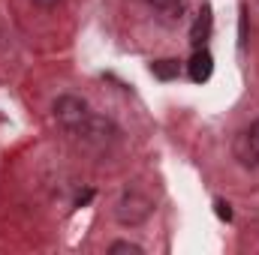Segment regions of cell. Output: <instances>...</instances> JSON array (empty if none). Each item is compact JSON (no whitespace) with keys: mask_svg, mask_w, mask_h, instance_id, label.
<instances>
[{"mask_svg":"<svg viewBox=\"0 0 259 255\" xmlns=\"http://www.w3.org/2000/svg\"><path fill=\"white\" fill-rule=\"evenodd\" d=\"M151 75L160 81H172L181 75V60H157V63H151Z\"/></svg>","mask_w":259,"mask_h":255,"instance_id":"ba28073f","label":"cell"},{"mask_svg":"<svg viewBox=\"0 0 259 255\" xmlns=\"http://www.w3.org/2000/svg\"><path fill=\"white\" fill-rule=\"evenodd\" d=\"M109 252L115 255V252H130V255H142L145 249L139 246V243H130V240H115L112 246H109Z\"/></svg>","mask_w":259,"mask_h":255,"instance_id":"9c48e42d","label":"cell"},{"mask_svg":"<svg viewBox=\"0 0 259 255\" xmlns=\"http://www.w3.org/2000/svg\"><path fill=\"white\" fill-rule=\"evenodd\" d=\"M232 153L244 168H256L259 165V120H253L247 129H241L232 141Z\"/></svg>","mask_w":259,"mask_h":255,"instance_id":"277c9868","label":"cell"},{"mask_svg":"<svg viewBox=\"0 0 259 255\" xmlns=\"http://www.w3.org/2000/svg\"><path fill=\"white\" fill-rule=\"evenodd\" d=\"M72 135H78V138H81V141H88V144H100V147H103V144L115 141V138L121 135V129L115 126L109 117H103V114H94V111H91V114H88V120L75 129Z\"/></svg>","mask_w":259,"mask_h":255,"instance_id":"3957f363","label":"cell"},{"mask_svg":"<svg viewBox=\"0 0 259 255\" xmlns=\"http://www.w3.org/2000/svg\"><path fill=\"white\" fill-rule=\"evenodd\" d=\"M94 198V189H84V192H78V198H75V207H84L88 201Z\"/></svg>","mask_w":259,"mask_h":255,"instance_id":"4fadbf2b","label":"cell"},{"mask_svg":"<svg viewBox=\"0 0 259 255\" xmlns=\"http://www.w3.org/2000/svg\"><path fill=\"white\" fill-rule=\"evenodd\" d=\"M187 69V78L193 81V84H205L211 75H214V57H211V51L202 45V48H196L193 54H190V60L184 63Z\"/></svg>","mask_w":259,"mask_h":255,"instance_id":"5b68a950","label":"cell"},{"mask_svg":"<svg viewBox=\"0 0 259 255\" xmlns=\"http://www.w3.org/2000/svg\"><path fill=\"white\" fill-rule=\"evenodd\" d=\"M33 6H39V9H55V6H61L64 0H30Z\"/></svg>","mask_w":259,"mask_h":255,"instance_id":"7c38bea8","label":"cell"},{"mask_svg":"<svg viewBox=\"0 0 259 255\" xmlns=\"http://www.w3.org/2000/svg\"><path fill=\"white\" fill-rule=\"evenodd\" d=\"M154 213V201L148 198V195H142V192H124L121 195V201H118V207H115V216H118V222L121 225H142L148 216Z\"/></svg>","mask_w":259,"mask_h":255,"instance_id":"7a4b0ae2","label":"cell"},{"mask_svg":"<svg viewBox=\"0 0 259 255\" xmlns=\"http://www.w3.org/2000/svg\"><path fill=\"white\" fill-rule=\"evenodd\" d=\"M52 111H55V120H58V123L66 129V132H75V129L88 120V114H91V105H88L81 96L64 93V96H58V99H55Z\"/></svg>","mask_w":259,"mask_h":255,"instance_id":"6da1fadb","label":"cell"},{"mask_svg":"<svg viewBox=\"0 0 259 255\" xmlns=\"http://www.w3.org/2000/svg\"><path fill=\"white\" fill-rule=\"evenodd\" d=\"M211 30H214V15H211V6L205 3V6L199 9V15H196L193 27H190V45H193V48H202V45L211 39Z\"/></svg>","mask_w":259,"mask_h":255,"instance_id":"8992f818","label":"cell"},{"mask_svg":"<svg viewBox=\"0 0 259 255\" xmlns=\"http://www.w3.org/2000/svg\"><path fill=\"white\" fill-rule=\"evenodd\" d=\"M238 48H247V9L241 6V18H238Z\"/></svg>","mask_w":259,"mask_h":255,"instance_id":"30bf717a","label":"cell"},{"mask_svg":"<svg viewBox=\"0 0 259 255\" xmlns=\"http://www.w3.org/2000/svg\"><path fill=\"white\" fill-rule=\"evenodd\" d=\"M214 213H217L223 222H232V204H229V201L217 198V201H214Z\"/></svg>","mask_w":259,"mask_h":255,"instance_id":"8fae6325","label":"cell"},{"mask_svg":"<svg viewBox=\"0 0 259 255\" xmlns=\"http://www.w3.org/2000/svg\"><path fill=\"white\" fill-rule=\"evenodd\" d=\"M151 9H157L160 15H169V21H181L184 12V0H148Z\"/></svg>","mask_w":259,"mask_h":255,"instance_id":"52a82bcc","label":"cell"}]
</instances>
